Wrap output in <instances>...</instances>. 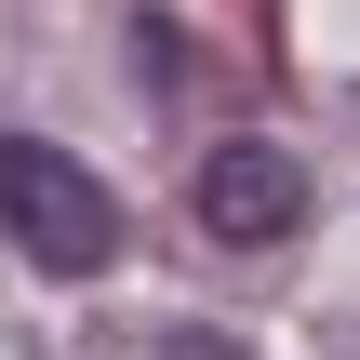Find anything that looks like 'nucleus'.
I'll return each mask as SVG.
<instances>
[{
  "mask_svg": "<svg viewBox=\"0 0 360 360\" xmlns=\"http://www.w3.org/2000/svg\"><path fill=\"white\" fill-rule=\"evenodd\" d=\"M0 227H13V254L53 267V281H94V267L120 254V200L94 187V160H67V147H40V134H0Z\"/></svg>",
  "mask_w": 360,
  "mask_h": 360,
  "instance_id": "obj_1",
  "label": "nucleus"
},
{
  "mask_svg": "<svg viewBox=\"0 0 360 360\" xmlns=\"http://www.w3.org/2000/svg\"><path fill=\"white\" fill-rule=\"evenodd\" d=\"M187 214L214 227V240H281V227H307V160L294 147H267V134H240V147H200V187H187Z\"/></svg>",
  "mask_w": 360,
  "mask_h": 360,
  "instance_id": "obj_2",
  "label": "nucleus"
},
{
  "mask_svg": "<svg viewBox=\"0 0 360 360\" xmlns=\"http://www.w3.org/2000/svg\"><path fill=\"white\" fill-rule=\"evenodd\" d=\"M160 360H240V347H227V334H174Z\"/></svg>",
  "mask_w": 360,
  "mask_h": 360,
  "instance_id": "obj_3",
  "label": "nucleus"
}]
</instances>
